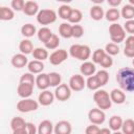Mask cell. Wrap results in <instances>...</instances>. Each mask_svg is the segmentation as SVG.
<instances>
[{"mask_svg": "<svg viewBox=\"0 0 134 134\" xmlns=\"http://www.w3.org/2000/svg\"><path fill=\"white\" fill-rule=\"evenodd\" d=\"M116 82L126 92H134V69L122 67L116 72Z\"/></svg>", "mask_w": 134, "mask_h": 134, "instance_id": "cell-1", "label": "cell"}, {"mask_svg": "<svg viewBox=\"0 0 134 134\" xmlns=\"http://www.w3.org/2000/svg\"><path fill=\"white\" fill-rule=\"evenodd\" d=\"M88 119L90 120L91 124H95V125H102L104 124L105 119H106V114L104 112V110L97 108H92L89 110L88 112Z\"/></svg>", "mask_w": 134, "mask_h": 134, "instance_id": "cell-7", "label": "cell"}, {"mask_svg": "<svg viewBox=\"0 0 134 134\" xmlns=\"http://www.w3.org/2000/svg\"><path fill=\"white\" fill-rule=\"evenodd\" d=\"M112 132V130L110 129V128H103V129H100V131H99V133H106V134H110Z\"/></svg>", "mask_w": 134, "mask_h": 134, "instance_id": "cell-51", "label": "cell"}, {"mask_svg": "<svg viewBox=\"0 0 134 134\" xmlns=\"http://www.w3.org/2000/svg\"><path fill=\"white\" fill-rule=\"evenodd\" d=\"M54 130V126L48 119L42 120L38 126V133L39 134H50Z\"/></svg>", "mask_w": 134, "mask_h": 134, "instance_id": "cell-20", "label": "cell"}, {"mask_svg": "<svg viewBox=\"0 0 134 134\" xmlns=\"http://www.w3.org/2000/svg\"><path fill=\"white\" fill-rule=\"evenodd\" d=\"M21 34L25 37V38H30L34 35L37 34V28L34 24L31 23H26L21 27Z\"/></svg>", "mask_w": 134, "mask_h": 134, "instance_id": "cell-30", "label": "cell"}, {"mask_svg": "<svg viewBox=\"0 0 134 134\" xmlns=\"http://www.w3.org/2000/svg\"><path fill=\"white\" fill-rule=\"evenodd\" d=\"M89 14H90L91 19H93V20H95V21H99V20H102V19L105 17V12H104V9L102 8V6L98 5V4L93 5V6L90 8Z\"/></svg>", "mask_w": 134, "mask_h": 134, "instance_id": "cell-22", "label": "cell"}, {"mask_svg": "<svg viewBox=\"0 0 134 134\" xmlns=\"http://www.w3.org/2000/svg\"><path fill=\"white\" fill-rule=\"evenodd\" d=\"M132 64H133V66H134V58H133V61H132Z\"/></svg>", "mask_w": 134, "mask_h": 134, "instance_id": "cell-55", "label": "cell"}, {"mask_svg": "<svg viewBox=\"0 0 134 134\" xmlns=\"http://www.w3.org/2000/svg\"><path fill=\"white\" fill-rule=\"evenodd\" d=\"M99 131H100V129L98 128V125H95V124H91V125L87 126L85 129L86 134H97V133H99Z\"/></svg>", "mask_w": 134, "mask_h": 134, "instance_id": "cell-45", "label": "cell"}, {"mask_svg": "<svg viewBox=\"0 0 134 134\" xmlns=\"http://www.w3.org/2000/svg\"><path fill=\"white\" fill-rule=\"evenodd\" d=\"M122 118L118 115H113L110 117L109 119V128L113 131V132H117L121 129L122 126Z\"/></svg>", "mask_w": 134, "mask_h": 134, "instance_id": "cell-24", "label": "cell"}, {"mask_svg": "<svg viewBox=\"0 0 134 134\" xmlns=\"http://www.w3.org/2000/svg\"><path fill=\"white\" fill-rule=\"evenodd\" d=\"M31 54H32L34 59L39 60V61H44V60H46V59L49 58L47 48H42V47H37V48H35Z\"/></svg>", "mask_w": 134, "mask_h": 134, "instance_id": "cell-28", "label": "cell"}, {"mask_svg": "<svg viewBox=\"0 0 134 134\" xmlns=\"http://www.w3.org/2000/svg\"><path fill=\"white\" fill-rule=\"evenodd\" d=\"M105 18L108 21H110V22H115V21H117L120 18V12L117 8H115V7L109 8L105 13Z\"/></svg>", "mask_w": 134, "mask_h": 134, "instance_id": "cell-31", "label": "cell"}, {"mask_svg": "<svg viewBox=\"0 0 134 134\" xmlns=\"http://www.w3.org/2000/svg\"><path fill=\"white\" fill-rule=\"evenodd\" d=\"M129 3L132 4V5H134V0H129Z\"/></svg>", "mask_w": 134, "mask_h": 134, "instance_id": "cell-54", "label": "cell"}, {"mask_svg": "<svg viewBox=\"0 0 134 134\" xmlns=\"http://www.w3.org/2000/svg\"><path fill=\"white\" fill-rule=\"evenodd\" d=\"M95 75H96V77H97L100 86H105L108 83V81H109V72L107 70H105V69L97 71Z\"/></svg>", "mask_w": 134, "mask_h": 134, "instance_id": "cell-38", "label": "cell"}, {"mask_svg": "<svg viewBox=\"0 0 134 134\" xmlns=\"http://www.w3.org/2000/svg\"><path fill=\"white\" fill-rule=\"evenodd\" d=\"M14 17H15V13L13 8L7 7V6L0 7V19L2 21H9L14 19Z\"/></svg>", "mask_w": 134, "mask_h": 134, "instance_id": "cell-26", "label": "cell"}, {"mask_svg": "<svg viewBox=\"0 0 134 134\" xmlns=\"http://www.w3.org/2000/svg\"><path fill=\"white\" fill-rule=\"evenodd\" d=\"M52 35H53L52 31H51L48 27H42V28H40V29L38 30V32H37L38 39H39L41 42H43L44 44L51 38Z\"/></svg>", "mask_w": 134, "mask_h": 134, "instance_id": "cell-27", "label": "cell"}, {"mask_svg": "<svg viewBox=\"0 0 134 134\" xmlns=\"http://www.w3.org/2000/svg\"><path fill=\"white\" fill-rule=\"evenodd\" d=\"M93 100L97 105V107L102 110L110 109L112 106V100H111L110 94L104 89L95 90V92L93 94Z\"/></svg>", "mask_w": 134, "mask_h": 134, "instance_id": "cell-2", "label": "cell"}, {"mask_svg": "<svg viewBox=\"0 0 134 134\" xmlns=\"http://www.w3.org/2000/svg\"><path fill=\"white\" fill-rule=\"evenodd\" d=\"M27 69L29 72L36 74V73H41L44 69V64L43 61H39V60H32L30 62H28L27 64Z\"/></svg>", "mask_w": 134, "mask_h": 134, "instance_id": "cell-21", "label": "cell"}, {"mask_svg": "<svg viewBox=\"0 0 134 134\" xmlns=\"http://www.w3.org/2000/svg\"><path fill=\"white\" fill-rule=\"evenodd\" d=\"M36 85L39 89L41 90H45L47 89L50 84H49V77H48V73H39V75L36 77Z\"/></svg>", "mask_w": 134, "mask_h": 134, "instance_id": "cell-19", "label": "cell"}, {"mask_svg": "<svg viewBox=\"0 0 134 134\" xmlns=\"http://www.w3.org/2000/svg\"><path fill=\"white\" fill-rule=\"evenodd\" d=\"M121 131L125 134H134V119L127 118L122 121Z\"/></svg>", "mask_w": 134, "mask_h": 134, "instance_id": "cell-32", "label": "cell"}, {"mask_svg": "<svg viewBox=\"0 0 134 134\" xmlns=\"http://www.w3.org/2000/svg\"><path fill=\"white\" fill-rule=\"evenodd\" d=\"M26 132H27V134H36V133H38V128L36 127L35 124L27 122L26 124Z\"/></svg>", "mask_w": 134, "mask_h": 134, "instance_id": "cell-47", "label": "cell"}, {"mask_svg": "<svg viewBox=\"0 0 134 134\" xmlns=\"http://www.w3.org/2000/svg\"><path fill=\"white\" fill-rule=\"evenodd\" d=\"M110 97H111L112 103L117 104V105L124 104L126 100V94L122 89H117V88L112 89V91L110 92Z\"/></svg>", "mask_w": 134, "mask_h": 134, "instance_id": "cell-16", "label": "cell"}, {"mask_svg": "<svg viewBox=\"0 0 134 134\" xmlns=\"http://www.w3.org/2000/svg\"><path fill=\"white\" fill-rule=\"evenodd\" d=\"M58 2H63V3H65V4H67V3H70L72 0H57Z\"/></svg>", "mask_w": 134, "mask_h": 134, "instance_id": "cell-53", "label": "cell"}, {"mask_svg": "<svg viewBox=\"0 0 134 134\" xmlns=\"http://www.w3.org/2000/svg\"><path fill=\"white\" fill-rule=\"evenodd\" d=\"M71 10H72V8H71L69 5L63 4V5H61V6L59 7V9H58V15H59V17H60L61 19H63V20H68L69 16H70V14H71Z\"/></svg>", "mask_w": 134, "mask_h": 134, "instance_id": "cell-35", "label": "cell"}, {"mask_svg": "<svg viewBox=\"0 0 134 134\" xmlns=\"http://www.w3.org/2000/svg\"><path fill=\"white\" fill-rule=\"evenodd\" d=\"M39 102L26 97V98H22L21 100H19L17 103V110L22 112V113H28V112H32L36 111L39 108Z\"/></svg>", "mask_w": 134, "mask_h": 134, "instance_id": "cell-6", "label": "cell"}, {"mask_svg": "<svg viewBox=\"0 0 134 134\" xmlns=\"http://www.w3.org/2000/svg\"><path fill=\"white\" fill-rule=\"evenodd\" d=\"M84 35V28L80 24L72 25V37L73 38H81Z\"/></svg>", "mask_w": 134, "mask_h": 134, "instance_id": "cell-43", "label": "cell"}, {"mask_svg": "<svg viewBox=\"0 0 134 134\" xmlns=\"http://www.w3.org/2000/svg\"><path fill=\"white\" fill-rule=\"evenodd\" d=\"M71 88L67 84H60L59 86L55 87L54 90V96L60 102H65L68 100L71 96Z\"/></svg>", "mask_w": 134, "mask_h": 134, "instance_id": "cell-8", "label": "cell"}, {"mask_svg": "<svg viewBox=\"0 0 134 134\" xmlns=\"http://www.w3.org/2000/svg\"><path fill=\"white\" fill-rule=\"evenodd\" d=\"M124 54L128 58H134V48H126L125 47Z\"/></svg>", "mask_w": 134, "mask_h": 134, "instance_id": "cell-49", "label": "cell"}, {"mask_svg": "<svg viewBox=\"0 0 134 134\" xmlns=\"http://www.w3.org/2000/svg\"><path fill=\"white\" fill-rule=\"evenodd\" d=\"M86 86L90 90H97V89H99L102 87L99 82H98V80H97V77H96V75H94V74L88 76V79L86 81Z\"/></svg>", "mask_w": 134, "mask_h": 134, "instance_id": "cell-34", "label": "cell"}, {"mask_svg": "<svg viewBox=\"0 0 134 134\" xmlns=\"http://www.w3.org/2000/svg\"><path fill=\"white\" fill-rule=\"evenodd\" d=\"M10 63L15 68H23L25 66H27L28 64V59L26 57V54L20 52L17 54H14L10 59Z\"/></svg>", "mask_w": 134, "mask_h": 134, "instance_id": "cell-13", "label": "cell"}, {"mask_svg": "<svg viewBox=\"0 0 134 134\" xmlns=\"http://www.w3.org/2000/svg\"><path fill=\"white\" fill-rule=\"evenodd\" d=\"M68 58V53L65 49H58V50H54L48 58L50 64L52 65H60L62 64L63 62H65Z\"/></svg>", "mask_w": 134, "mask_h": 134, "instance_id": "cell-11", "label": "cell"}, {"mask_svg": "<svg viewBox=\"0 0 134 134\" xmlns=\"http://www.w3.org/2000/svg\"><path fill=\"white\" fill-rule=\"evenodd\" d=\"M109 35H110V39L113 43H120L126 39V30L124 28V26H121L118 23L113 22L110 26H109Z\"/></svg>", "mask_w": 134, "mask_h": 134, "instance_id": "cell-5", "label": "cell"}, {"mask_svg": "<svg viewBox=\"0 0 134 134\" xmlns=\"http://www.w3.org/2000/svg\"><path fill=\"white\" fill-rule=\"evenodd\" d=\"M69 54L74 59L81 61H87L91 55V49L88 45L73 44L69 48Z\"/></svg>", "mask_w": 134, "mask_h": 134, "instance_id": "cell-3", "label": "cell"}, {"mask_svg": "<svg viewBox=\"0 0 134 134\" xmlns=\"http://www.w3.org/2000/svg\"><path fill=\"white\" fill-rule=\"evenodd\" d=\"M26 121L20 116H15L10 120V129L14 134H25L26 132Z\"/></svg>", "mask_w": 134, "mask_h": 134, "instance_id": "cell-9", "label": "cell"}, {"mask_svg": "<svg viewBox=\"0 0 134 134\" xmlns=\"http://www.w3.org/2000/svg\"><path fill=\"white\" fill-rule=\"evenodd\" d=\"M69 87L71 88L72 91H81L85 88L86 86V81L84 80L83 74H73L70 80H69Z\"/></svg>", "mask_w": 134, "mask_h": 134, "instance_id": "cell-10", "label": "cell"}, {"mask_svg": "<svg viewBox=\"0 0 134 134\" xmlns=\"http://www.w3.org/2000/svg\"><path fill=\"white\" fill-rule=\"evenodd\" d=\"M59 34L61 37L65 38V39H69L72 38V25H70V23H62L59 26Z\"/></svg>", "mask_w": 134, "mask_h": 134, "instance_id": "cell-25", "label": "cell"}, {"mask_svg": "<svg viewBox=\"0 0 134 134\" xmlns=\"http://www.w3.org/2000/svg\"><path fill=\"white\" fill-rule=\"evenodd\" d=\"M121 1H122V0H107L108 4L111 5L112 7H116V6H118V5L121 3Z\"/></svg>", "mask_w": 134, "mask_h": 134, "instance_id": "cell-50", "label": "cell"}, {"mask_svg": "<svg viewBox=\"0 0 134 134\" xmlns=\"http://www.w3.org/2000/svg\"><path fill=\"white\" fill-rule=\"evenodd\" d=\"M48 77H49V84H50V86H52V87L59 86V85L61 84V82H62V76H61V74L58 73V72H54V71L48 73Z\"/></svg>", "mask_w": 134, "mask_h": 134, "instance_id": "cell-37", "label": "cell"}, {"mask_svg": "<svg viewBox=\"0 0 134 134\" xmlns=\"http://www.w3.org/2000/svg\"><path fill=\"white\" fill-rule=\"evenodd\" d=\"M105 51H106L108 54H110V55H116V54L119 53V47H118V45H117L116 43L111 42V43L106 44V46H105Z\"/></svg>", "mask_w": 134, "mask_h": 134, "instance_id": "cell-39", "label": "cell"}, {"mask_svg": "<svg viewBox=\"0 0 134 134\" xmlns=\"http://www.w3.org/2000/svg\"><path fill=\"white\" fill-rule=\"evenodd\" d=\"M83 19V14L80 9L77 8H72L71 10V14L68 18V21L70 23H73V24H79Z\"/></svg>", "mask_w": 134, "mask_h": 134, "instance_id": "cell-33", "label": "cell"}, {"mask_svg": "<svg viewBox=\"0 0 134 134\" xmlns=\"http://www.w3.org/2000/svg\"><path fill=\"white\" fill-rule=\"evenodd\" d=\"M90 1H91V2H93L94 4H98V5H99V4H102L105 0H90Z\"/></svg>", "mask_w": 134, "mask_h": 134, "instance_id": "cell-52", "label": "cell"}, {"mask_svg": "<svg viewBox=\"0 0 134 134\" xmlns=\"http://www.w3.org/2000/svg\"><path fill=\"white\" fill-rule=\"evenodd\" d=\"M39 5L36 1L34 0H28L25 2V5H24V8H23V13L27 16H35L39 13Z\"/></svg>", "mask_w": 134, "mask_h": 134, "instance_id": "cell-18", "label": "cell"}, {"mask_svg": "<svg viewBox=\"0 0 134 134\" xmlns=\"http://www.w3.org/2000/svg\"><path fill=\"white\" fill-rule=\"evenodd\" d=\"M99 65H100L103 68H105V69L110 68V67L113 65V59H112V55H110V54H108V53L106 52V54L104 55V58H103L102 61L99 62Z\"/></svg>", "mask_w": 134, "mask_h": 134, "instance_id": "cell-41", "label": "cell"}, {"mask_svg": "<svg viewBox=\"0 0 134 134\" xmlns=\"http://www.w3.org/2000/svg\"><path fill=\"white\" fill-rule=\"evenodd\" d=\"M95 63L92 62H88V61H84V63L81 65L80 67V71L81 74H83L84 76H90L93 75L96 71V67L94 65Z\"/></svg>", "mask_w": 134, "mask_h": 134, "instance_id": "cell-17", "label": "cell"}, {"mask_svg": "<svg viewBox=\"0 0 134 134\" xmlns=\"http://www.w3.org/2000/svg\"><path fill=\"white\" fill-rule=\"evenodd\" d=\"M120 16L125 20H131L134 18V5L132 4H126L122 6L120 10Z\"/></svg>", "mask_w": 134, "mask_h": 134, "instance_id": "cell-29", "label": "cell"}, {"mask_svg": "<svg viewBox=\"0 0 134 134\" xmlns=\"http://www.w3.org/2000/svg\"><path fill=\"white\" fill-rule=\"evenodd\" d=\"M105 54H106L105 49L98 48V49L94 50V52L92 53V61H93V63H95V64H99V62L102 61V59L104 58Z\"/></svg>", "mask_w": 134, "mask_h": 134, "instance_id": "cell-40", "label": "cell"}, {"mask_svg": "<svg viewBox=\"0 0 134 134\" xmlns=\"http://www.w3.org/2000/svg\"><path fill=\"white\" fill-rule=\"evenodd\" d=\"M34 92V85L32 84H28V83H19L18 87H17V93L20 97L22 98H26L29 97Z\"/></svg>", "mask_w": 134, "mask_h": 134, "instance_id": "cell-12", "label": "cell"}, {"mask_svg": "<svg viewBox=\"0 0 134 134\" xmlns=\"http://www.w3.org/2000/svg\"><path fill=\"white\" fill-rule=\"evenodd\" d=\"M34 45H32V42L29 40V39H24L20 42L19 44V50L20 52L24 53V54H29V53H32L34 51Z\"/></svg>", "mask_w": 134, "mask_h": 134, "instance_id": "cell-23", "label": "cell"}, {"mask_svg": "<svg viewBox=\"0 0 134 134\" xmlns=\"http://www.w3.org/2000/svg\"><path fill=\"white\" fill-rule=\"evenodd\" d=\"M24 5H25V1L24 0H12V2H10L12 8L14 10H17V12L23 10Z\"/></svg>", "mask_w": 134, "mask_h": 134, "instance_id": "cell-44", "label": "cell"}, {"mask_svg": "<svg viewBox=\"0 0 134 134\" xmlns=\"http://www.w3.org/2000/svg\"><path fill=\"white\" fill-rule=\"evenodd\" d=\"M57 13L50 8H43L40 9L37 14V21L41 25H49L57 20Z\"/></svg>", "mask_w": 134, "mask_h": 134, "instance_id": "cell-4", "label": "cell"}, {"mask_svg": "<svg viewBox=\"0 0 134 134\" xmlns=\"http://www.w3.org/2000/svg\"><path fill=\"white\" fill-rule=\"evenodd\" d=\"M125 47L126 48H134V36L133 35H131L128 38H126Z\"/></svg>", "mask_w": 134, "mask_h": 134, "instance_id": "cell-48", "label": "cell"}, {"mask_svg": "<svg viewBox=\"0 0 134 134\" xmlns=\"http://www.w3.org/2000/svg\"><path fill=\"white\" fill-rule=\"evenodd\" d=\"M44 45H45V48H47V49H49V50L57 49L58 46L60 45V39H59V37H58L55 34H53V35L51 36V38H50Z\"/></svg>", "mask_w": 134, "mask_h": 134, "instance_id": "cell-36", "label": "cell"}, {"mask_svg": "<svg viewBox=\"0 0 134 134\" xmlns=\"http://www.w3.org/2000/svg\"><path fill=\"white\" fill-rule=\"evenodd\" d=\"M53 132L55 134H70L72 132V126L67 120H60L55 124Z\"/></svg>", "mask_w": 134, "mask_h": 134, "instance_id": "cell-14", "label": "cell"}, {"mask_svg": "<svg viewBox=\"0 0 134 134\" xmlns=\"http://www.w3.org/2000/svg\"><path fill=\"white\" fill-rule=\"evenodd\" d=\"M54 97H55L54 96V93H52L49 90L45 89V90H42V92L39 94L38 102L42 106H49V105H51L53 103Z\"/></svg>", "mask_w": 134, "mask_h": 134, "instance_id": "cell-15", "label": "cell"}, {"mask_svg": "<svg viewBox=\"0 0 134 134\" xmlns=\"http://www.w3.org/2000/svg\"><path fill=\"white\" fill-rule=\"evenodd\" d=\"M124 28H125V30H126L127 32L133 35V34H134V20H133V19L127 20L126 23H125V25H124Z\"/></svg>", "mask_w": 134, "mask_h": 134, "instance_id": "cell-46", "label": "cell"}, {"mask_svg": "<svg viewBox=\"0 0 134 134\" xmlns=\"http://www.w3.org/2000/svg\"><path fill=\"white\" fill-rule=\"evenodd\" d=\"M20 82L21 83H28V84H32L35 85L36 84V79L34 76V73L31 72H26V73H23L20 77Z\"/></svg>", "mask_w": 134, "mask_h": 134, "instance_id": "cell-42", "label": "cell"}]
</instances>
